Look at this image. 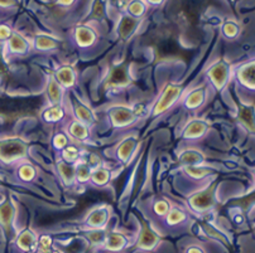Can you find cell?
<instances>
[{
    "mask_svg": "<svg viewBox=\"0 0 255 253\" xmlns=\"http://www.w3.org/2000/svg\"><path fill=\"white\" fill-rule=\"evenodd\" d=\"M28 144L19 138H5L0 140V160L14 163L27 157Z\"/></svg>",
    "mask_w": 255,
    "mask_h": 253,
    "instance_id": "6da1fadb",
    "label": "cell"
},
{
    "mask_svg": "<svg viewBox=\"0 0 255 253\" xmlns=\"http://www.w3.org/2000/svg\"><path fill=\"white\" fill-rule=\"evenodd\" d=\"M182 93V87L177 84H169L162 92L160 97L155 102L154 107H153V116H158L160 113L166 112L167 110L173 106L174 102L178 101Z\"/></svg>",
    "mask_w": 255,
    "mask_h": 253,
    "instance_id": "7a4b0ae2",
    "label": "cell"
},
{
    "mask_svg": "<svg viewBox=\"0 0 255 253\" xmlns=\"http://www.w3.org/2000/svg\"><path fill=\"white\" fill-rule=\"evenodd\" d=\"M139 116V108H130L128 106L117 105L113 106L109 111V117L113 126L124 127L131 125Z\"/></svg>",
    "mask_w": 255,
    "mask_h": 253,
    "instance_id": "3957f363",
    "label": "cell"
},
{
    "mask_svg": "<svg viewBox=\"0 0 255 253\" xmlns=\"http://www.w3.org/2000/svg\"><path fill=\"white\" fill-rule=\"evenodd\" d=\"M231 76V67L226 61L221 60L217 61L215 65H212L211 67L207 71V77H209L210 82L212 84V86L220 91L224 87L228 84L229 80H230Z\"/></svg>",
    "mask_w": 255,
    "mask_h": 253,
    "instance_id": "277c9868",
    "label": "cell"
},
{
    "mask_svg": "<svg viewBox=\"0 0 255 253\" xmlns=\"http://www.w3.org/2000/svg\"><path fill=\"white\" fill-rule=\"evenodd\" d=\"M130 84V73L129 67L125 63L117 65L109 72L108 77L105 80V88L119 89L124 88Z\"/></svg>",
    "mask_w": 255,
    "mask_h": 253,
    "instance_id": "5b68a950",
    "label": "cell"
},
{
    "mask_svg": "<svg viewBox=\"0 0 255 253\" xmlns=\"http://www.w3.org/2000/svg\"><path fill=\"white\" fill-rule=\"evenodd\" d=\"M141 25V19H136L130 16L129 14L124 13L120 16L119 22L117 25V33L119 38L123 41H129L131 37H134Z\"/></svg>",
    "mask_w": 255,
    "mask_h": 253,
    "instance_id": "8992f818",
    "label": "cell"
},
{
    "mask_svg": "<svg viewBox=\"0 0 255 253\" xmlns=\"http://www.w3.org/2000/svg\"><path fill=\"white\" fill-rule=\"evenodd\" d=\"M190 207L192 208L196 212H206V210L211 209L215 204V198H214V189H205V190H200L191 195L190 200Z\"/></svg>",
    "mask_w": 255,
    "mask_h": 253,
    "instance_id": "52a82bcc",
    "label": "cell"
},
{
    "mask_svg": "<svg viewBox=\"0 0 255 253\" xmlns=\"http://www.w3.org/2000/svg\"><path fill=\"white\" fill-rule=\"evenodd\" d=\"M74 35L77 46L82 47V48L91 47L98 41V32H96V29L87 24L77 25L74 30Z\"/></svg>",
    "mask_w": 255,
    "mask_h": 253,
    "instance_id": "ba28073f",
    "label": "cell"
},
{
    "mask_svg": "<svg viewBox=\"0 0 255 253\" xmlns=\"http://www.w3.org/2000/svg\"><path fill=\"white\" fill-rule=\"evenodd\" d=\"M110 218V210L108 207H100L91 210L86 218V226L93 229H103Z\"/></svg>",
    "mask_w": 255,
    "mask_h": 253,
    "instance_id": "9c48e42d",
    "label": "cell"
},
{
    "mask_svg": "<svg viewBox=\"0 0 255 253\" xmlns=\"http://www.w3.org/2000/svg\"><path fill=\"white\" fill-rule=\"evenodd\" d=\"M158 242H159V236L152 228H149L147 223L144 224L140 235H139L138 243H136L138 247L144 251H150L158 245Z\"/></svg>",
    "mask_w": 255,
    "mask_h": 253,
    "instance_id": "30bf717a",
    "label": "cell"
},
{
    "mask_svg": "<svg viewBox=\"0 0 255 253\" xmlns=\"http://www.w3.org/2000/svg\"><path fill=\"white\" fill-rule=\"evenodd\" d=\"M6 42H8L9 51L15 54H27L32 47L27 38L23 37L20 33L14 32V30Z\"/></svg>",
    "mask_w": 255,
    "mask_h": 253,
    "instance_id": "8fae6325",
    "label": "cell"
},
{
    "mask_svg": "<svg viewBox=\"0 0 255 253\" xmlns=\"http://www.w3.org/2000/svg\"><path fill=\"white\" fill-rule=\"evenodd\" d=\"M138 148V140L134 136H128L127 139L122 141L118 146L117 157L123 163H128L133 157L134 151Z\"/></svg>",
    "mask_w": 255,
    "mask_h": 253,
    "instance_id": "7c38bea8",
    "label": "cell"
},
{
    "mask_svg": "<svg viewBox=\"0 0 255 253\" xmlns=\"http://www.w3.org/2000/svg\"><path fill=\"white\" fill-rule=\"evenodd\" d=\"M16 246L22 251L25 252H30L34 251L38 247V237L35 235L32 229H24L19 233V236L16 237Z\"/></svg>",
    "mask_w": 255,
    "mask_h": 253,
    "instance_id": "4fadbf2b",
    "label": "cell"
},
{
    "mask_svg": "<svg viewBox=\"0 0 255 253\" xmlns=\"http://www.w3.org/2000/svg\"><path fill=\"white\" fill-rule=\"evenodd\" d=\"M209 125L206 124L205 120L195 119L188 122L183 131V138L185 139H200L206 134Z\"/></svg>",
    "mask_w": 255,
    "mask_h": 253,
    "instance_id": "5bb4252c",
    "label": "cell"
},
{
    "mask_svg": "<svg viewBox=\"0 0 255 253\" xmlns=\"http://www.w3.org/2000/svg\"><path fill=\"white\" fill-rule=\"evenodd\" d=\"M34 48L41 52H49L60 47V39L49 34H37L34 37Z\"/></svg>",
    "mask_w": 255,
    "mask_h": 253,
    "instance_id": "9a60e30c",
    "label": "cell"
},
{
    "mask_svg": "<svg viewBox=\"0 0 255 253\" xmlns=\"http://www.w3.org/2000/svg\"><path fill=\"white\" fill-rule=\"evenodd\" d=\"M128 245V238L124 235L119 233V232H112L109 233L108 236H105V240H104V246H105L106 250L109 251H122L123 248L127 247Z\"/></svg>",
    "mask_w": 255,
    "mask_h": 253,
    "instance_id": "2e32d148",
    "label": "cell"
},
{
    "mask_svg": "<svg viewBox=\"0 0 255 253\" xmlns=\"http://www.w3.org/2000/svg\"><path fill=\"white\" fill-rule=\"evenodd\" d=\"M54 76H56L54 80L61 84L62 88H70L76 82V73H75L74 68L68 67V66L61 67Z\"/></svg>",
    "mask_w": 255,
    "mask_h": 253,
    "instance_id": "e0dca14e",
    "label": "cell"
},
{
    "mask_svg": "<svg viewBox=\"0 0 255 253\" xmlns=\"http://www.w3.org/2000/svg\"><path fill=\"white\" fill-rule=\"evenodd\" d=\"M14 214H15V208L10 199L5 200L3 204L0 205V224L5 231H9L13 223Z\"/></svg>",
    "mask_w": 255,
    "mask_h": 253,
    "instance_id": "ac0fdd59",
    "label": "cell"
},
{
    "mask_svg": "<svg viewBox=\"0 0 255 253\" xmlns=\"http://www.w3.org/2000/svg\"><path fill=\"white\" fill-rule=\"evenodd\" d=\"M205 98H206V88L204 86L198 87V88L192 89L187 94L185 100V106L190 110H193V108H197L204 105Z\"/></svg>",
    "mask_w": 255,
    "mask_h": 253,
    "instance_id": "d6986e66",
    "label": "cell"
},
{
    "mask_svg": "<svg viewBox=\"0 0 255 253\" xmlns=\"http://www.w3.org/2000/svg\"><path fill=\"white\" fill-rule=\"evenodd\" d=\"M238 80L243 86L250 89H254V62L242 66L238 70Z\"/></svg>",
    "mask_w": 255,
    "mask_h": 253,
    "instance_id": "ffe728a7",
    "label": "cell"
},
{
    "mask_svg": "<svg viewBox=\"0 0 255 253\" xmlns=\"http://www.w3.org/2000/svg\"><path fill=\"white\" fill-rule=\"evenodd\" d=\"M148 11V5L144 0H129L125 6L124 13L136 19H141Z\"/></svg>",
    "mask_w": 255,
    "mask_h": 253,
    "instance_id": "44dd1931",
    "label": "cell"
},
{
    "mask_svg": "<svg viewBox=\"0 0 255 253\" xmlns=\"http://www.w3.org/2000/svg\"><path fill=\"white\" fill-rule=\"evenodd\" d=\"M57 170L60 176L62 178V180L65 181V184L70 185V184L74 183L76 180V175H75V165H72L71 163L67 162H60L57 163Z\"/></svg>",
    "mask_w": 255,
    "mask_h": 253,
    "instance_id": "7402d4cb",
    "label": "cell"
},
{
    "mask_svg": "<svg viewBox=\"0 0 255 253\" xmlns=\"http://www.w3.org/2000/svg\"><path fill=\"white\" fill-rule=\"evenodd\" d=\"M68 134L75 140L84 141L89 138V127L80 121H72L68 126Z\"/></svg>",
    "mask_w": 255,
    "mask_h": 253,
    "instance_id": "603a6c76",
    "label": "cell"
},
{
    "mask_svg": "<svg viewBox=\"0 0 255 253\" xmlns=\"http://www.w3.org/2000/svg\"><path fill=\"white\" fill-rule=\"evenodd\" d=\"M74 111H75V115H76L77 117V121L82 122V124L86 125V126L94 124V121H95L93 111L90 110L87 106L81 105V103H76L74 107Z\"/></svg>",
    "mask_w": 255,
    "mask_h": 253,
    "instance_id": "cb8c5ba5",
    "label": "cell"
},
{
    "mask_svg": "<svg viewBox=\"0 0 255 253\" xmlns=\"http://www.w3.org/2000/svg\"><path fill=\"white\" fill-rule=\"evenodd\" d=\"M47 93H48L49 101H51L52 105H60V103L62 102L63 88L54 79L49 80L48 88H47Z\"/></svg>",
    "mask_w": 255,
    "mask_h": 253,
    "instance_id": "d4e9b609",
    "label": "cell"
},
{
    "mask_svg": "<svg viewBox=\"0 0 255 253\" xmlns=\"http://www.w3.org/2000/svg\"><path fill=\"white\" fill-rule=\"evenodd\" d=\"M112 178V174L108 169L103 167H99L96 169H91V176H90V180L93 181L95 185L103 186L106 185Z\"/></svg>",
    "mask_w": 255,
    "mask_h": 253,
    "instance_id": "484cf974",
    "label": "cell"
},
{
    "mask_svg": "<svg viewBox=\"0 0 255 253\" xmlns=\"http://www.w3.org/2000/svg\"><path fill=\"white\" fill-rule=\"evenodd\" d=\"M181 163L188 167V165H198L204 162V155L196 150H186L179 155Z\"/></svg>",
    "mask_w": 255,
    "mask_h": 253,
    "instance_id": "4316f807",
    "label": "cell"
},
{
    "mask_svg": "<svg viewBox=\"0 0 255 253\" xmlns=\"http://www.w3.org/2000/svg\"><path fill=\"white\" fill-rule=\"evenodd\" d=\"M63 111L62 106L61 105H53L52 107L47 108L43 112V119L46 120L47 122H57L60 120H62L63 117Z\"/></svg>",
    "mask_w": 255,
    "mask_h": 253,
    "instance_id": "83f0119b",
    "label": "cell"
},
{
    "mask_svg": "<svg viewBox=\"0 0 255 253\" xmlns=\"http://www.w3.org/2000/svg\"><path fill=\"white\" fill-rule=\"evenodd\" d=\"M75 175H76L77 181L86 183V181L90 180V176H91V168L87 163H79L77 165H75Z\"/></svg>",
    "mask_w": 255,
    "mask_h": 253,
    "instance_id": "f1b7e54d",
    "label": "cell"
},
{
    "mask_svg": "<svg viewBox=\"0 0 255 253\" xmlns=\"http://www.w3.org/2000/svg\"><path fill=\"white\" fill-rule=\"evenodd\" d=\"M186 174H188L191 178L195 179H202L207 175H210L212 172V170L210 168L201 167V165H188L185 169Z\"/></svg>",
    "mask_w": 255,
    "mask_h": 253,
    "instance_id": "f546056e",
    "label": "cell"
},
{
    "mask_svg": "<svg viewBox=\"0 0 255 253\" xmlns=\"http://www.w3.org/2000/svg\"><path fill=\"white\" fill-rule=\"evenodd\" d=\"M224 37L228 39H234L240 34V25L235 20H226L221 27Z\"/></svg>",
    "mask_w": 255,
    "mask_h": 253,
    "instance_id": "4dcf8cb0",
    "label": "cell"
},
{
    "mask_svg": "<svg viewBox=\"0 0 255 253\" xmlns=\"http://www.w3.org/2000/svg\"><path fill=\"white\" fill-rule=\"evenodd\" d=\"M240 121L244 124V126H247L250 131H254V119H253V107H248V106H244L240 111L239 115Z\"/></svg>",
    "mask_w": 255,
    "mask_h": 253,
    "instance_id": "1f68e13d",
    "label": "cell"
},
{
    "mask_svg": "<svg viewBox=\"0 0 255 253\" xmlns=\"http://www.w3.org/2000/svg\"><path fill=\"white\" fill-rule=\"evenodd\" d=\"M167 223L174 226V224H178L181 222H183L186 219V214L183 210H181L179 208H171L169 212L167 213Z\"/></svg>",
    "mask_w": 255,
    "mask_h": 253,
    "instance_id": "d6a6232c",
    "label": "cell"
},
{
    "mask_svg": "<svg viewBox=\"0 0 255 253\" xmlns=\"http://www.w3.org/2000/svg\"><path fill=\"white\" fill-rule=\"evenodd\" d=\"M62 157L65 162L71 163V164H72V163L77 162V159H79L80 151L76 146H72V145L66 146L62 151Z\"/></svg>",
    "mask_w": 255,
    "mask_h": 253,
    "instance_id": "836d02e7",
    "label": "cell"
},
{
    "mask_svg": "<svg viewBox=\"0 0 255 253\" xmlns=\"http://www.w3.org/2000/svg\"><path fill=\"white\" fill-rule=\"evenodd\" d=\"M18 174H19V178H22L24 181H30L32 179H34L35 170L32 165L24 164L19 168Z\"/></svg>",
    "mask_w": 255,
    "mask_h": 253,
    "instance_id": "e575fe53",
    "label": "cell"
},
{
    "mask_svg": "<svg viewBox=\"0 0 255 253\" xmlns=\"http://www.w3.org/2000/svg\"><path fill=\"white\" fill-rule=\"evenodd\" d=\"M171 209V205L166 199H158L154 203V212L158 216H167V213Z\"/></svg>",
    "mask_w": 255,
    "mask_h": 253,
    "instance_id": "d590c367",
    "label": "cell"
},
{
    "mask_svg": "<svg viewBox=\"0 0 255 253\" xmlns=\"http://www.w3.org/2000/svg\"><path fill=\"white\" fill-rule=\"evenodd\" d=\"M105 14V6H104L103 1L101 0H95L93 5V15L94 18L101 19Z\"/></svg>",
    "mask_w": 255,
    "mask_h": 253,
    "instance_id": "8d00e7d4",
    "label": "cell"
},
{
    "mask_svg": "<svg viewBox=\"0 0 255 253\" xmlns=\"http://www.w3.org/2000/svg\"><path fill=\"white\" fill-rule=\"evenodd\" d=\"M11 33H13V29L10 28V25L5 24V23H0V41H8Z\"/></svg>",
    "mask_w": 255,
    "mask_h": 253,
    "instance_id": "74e56055",
    "label": "cell"
},
{
    "mask_svg": "<svg viewBox=\"0 0 255 253\" xmlns=\"http://www.w3.org/2000/svg\"><path fill=\"white\" fill-rule=\"evenodd\" d=\"M105 236L106 235H104L103 232H101V229H94V232H91V233L89 235V238L91 242H94L95 245H99V243L104 242Z\"/></svg>",
    "mask_w": 255,
    "mask_h": 253,
    "instance_id": "f35d334b",
    "label": "cell"
},
{
    "mask_svg": "<svg viewBox=\"0 0 255 253\" xmlns=\"http://www.w3.org/2000/svg\"><path fill=\"white\" fill-rule=\"evenodd\" d=\"M53 145H54V148L58 149V150H62V149H65L66 145H67V139H66V135H62V134L56 135L53 139Z\"/></svg>",
    "mask_w": 255,
    "mask_h": 253,
    "instance_id": "ab89813d",
    "label": "cell"
},
{
    "mask_svg": "<svg viewBox=\"0 0 255 253\" xmlns=\"http://www.w3.org/2000/svg\"><path fill=\"white\" fill-rule=\"evenodd\" d=\"M20 0H0V8L1 9H15L19 5Z\"/></svg>",
    "mask_w": 255,
    "mask_h": 253,
    "instance_id": "60d3db41",
    "label": "cell"
},
{
    "mask_svg": "<svg viewBox=\"0 0 255 253\" xmlns=\"http://www.w3.org/2000/svg\"><path fill=\"white\" fill-rule=\"evenodd\" d=\"M87 164L90 165V168H91V169H96V168L101 167V160L98 155L93 154V155L90 157V162L87 163Z\"/></svg>",
    "mask_w": 255,
    "mask_h": 253,
    "instance_id": "b9f144b4",
    "label": "cell"
},
{
    "mask_svg": "<svg viewBox=\"0 0 255 253\" xmlns=\"http://www.w3.org/2000/svg\"><path fill=\"white\" fill-rule=\"evenodd\" d=\"M54 3L61 8H71L74 4L77 3V0H54Z\"/></svg>",
    "mask_w": 255,
    "mask_h": 253,
    "instance_id": "7bdbcfd3",
    "label": "cell"
},
{
    "mask_svg": "<svg viewBox=\"0 0 255 253\" xmlns=\"http://www.w3.org/2000/svg\"><path fill=\"white\" fill-rule=\"evenodd\" d=\"M148 6H160L166 0H144Z\"/></svg>",
    "mask_w": 255,
    "mask_h": 253,
    "instance_id": "ee69618b",
    "label": "cell"
},
{
    "mask_svg": "<svg viewBox=\"0 0 255 253\" xmlns=\"http://www.w3.org/2000/svg\"><path fill=\"white\" fill-rule=\"evenodd\" d=\"M187 253H205V252L201 247H198V246H192V247L188 248Z\"/></svg>",
    "mask_w": 255,
    "mask_h": 253,
    "instance_id": "f6af8a7d",
    "label": "cell"
}]
</instances>
